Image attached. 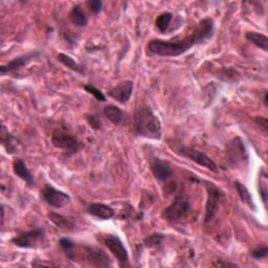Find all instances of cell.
Listing matches in <instances>:
<instances>
[{
  "mask_svg": "<svg viewBox=\"0 0 268 268\" xmlns=\"http://www.w3.org/2000/svg\"><path fill=\"white\" fill-rule=\"evenodd\" d=\"M227 153L229 155V159L234 161L235 165L239 161L242 162L243 160H247L248 158L246 150H245V147L240 137H236L230 141Z\"/></svg>",
  "mask_w": 268,
  "mask_h": 268,
  "instance_id": "4fadbf2b",
  "label": "cell"
},
{
  "mask_svg": "<svg viewBox=\"0 0 268 268\" xmlns=\"http://www.w3.org/2000/svg\"><path fill=\"white\" fill-rule=\"evenodd\" d=\"M151 172L155 179H157L160 182H165L169 180L173 176V168L168 161L162 159L155 158L151 163Z\"/></svg>",
  "mask_w": 268,
  "mask_h": 268,
  "instance_id": "7c38bea8",
  "label": "cell"
},
{
  "mask_svg": "<svg viewBox=\"0 0 268 268\" xmlns=\"http://www.w3.org/2000/svg\"><path fill=\"white\" fill-rule=\"evenodd\" d=\"M58 60L60 61L64 66H66L67 68H69V69L76 71L78 73H84L83 66L80 65L78 62L74 61V59L71 58L70 56L66 55V54H59L58 55Z\"/></svg>",
  "mask_w": 268,
  "mask_h": 268,
  "instance_id": "ffe728a7",
  "label": "cell"
},
{
  "mask_svg": "<svg viewBox=\"0 0 268 268\" xmlns=\"http://www.w3.org/2000/svg\"><path fill=\"white\" fill-rule=\"evenodd\" d=\"M59 244H60V246L65 252L72 250L74 246H76V243H74L72 240H70L69 238H62V239H60V241H59Z\"/></svg>",
  "mask_w": 268,
  "mask_h": 268,
  "instance_id": "4316f807",
  "label": "cell"
},
{
  "mask_svg": "<svg viewBox=\"0 0 268 268\" xmlns=\"http://www.w3.org/2000/svg\"><path fill=\"white\" fill-rule=\"evenodd\" d=\"M41 197L45 202L55 208H62L70 203V196L67 193L55 189L53 185L45 184L41 190Z\"/></svg>",
  "mask_w": 268,
  "mask_h": 268,
  "instance_id": "5b68a950",
  "label": "cell"
},
{
  "mask_svg": "<svg viewBox=\"0 0 268 268\" xmlns=\"http://www.w3.org/2000/svg\"><path fill=\"white\" fill-rule=\"evenodd\" d=\"M165 235L160 234V233H153L151 235H149L144 239V245L148 248H153L157 245H160L163 240H165Z\"/></svg>",
  "mask_w": 268,
  "mask_h": 268,
  "instance_id": "cb8c5ba5",
  "label": "cell"
},
{
  "mask_svg": "<svg viewBox=\"0 0 268 268\" xmlns=\"http://www.w3.org/2000/svg\"><path fill=\"white\" fill-rule=\"evenodd\" d=\"M234 184H235V188L238 192V195H239V197L241 198V200L243 201V202L246 203L251 208H256L254 200H252V197L250 195L249 191L247 190V188L245 187L243 183H241L239 181H236Z\"/></svg>",
  "mask_w": 268,
  "mask_h": 268,
  "instance_id": "44dd1931",
  "label": "cell"
},
{
  "mask_svg": "<svg viewBox=\"0 0 268 268\" xmlns=\"http://www.w3.org/2000/svg\"><path fill=\"white\" fill-rule=\"evenodd\" d=\"M13 171L14 173L16 174L20 179L23 180L29 188H34L35 187V179L34 176L31 173V171L28 170V168L26 167V165L24 163V161L17 158L13 161Z\"/></svg>",
  "mask_w": 268,
  "mask_h": 268,
  "instance_id": "5bb4252c",
  "label": "cell"
},
{
  "mask_svg": "<svg viewBox=\"0 0 268 268\" xmlns=\"http://www.w3.org/2000/svg\"><path fill=\"white\" fill-rule=\"evenodd\" d=\"M48 219L53 222L57 227L61 228V229L72 230L74 228V223L70 219L66 218L63 215H60L58 213H54V212L49 213Z\"/></svg>",
  "mask_w": 268,
  "mask_h": 268,
  "instance_id": "ac0fdd59",
  "label": "cell"
},
{
  "mask_svg": "<svg viewBox=\"0 0 268 268\" xmlns=\"http://www.w3.org/2000/svg\"><path fill=\"white\" fill-rule=\"evenodd\" d=\"M172 18H173V15L168 12L160 14L159 16L156 18L155 25L160 33H166L168 31V27L171 23V21H172Z\"/></svg>",
  "mask_w": 268,
  "mask_h": 268,
  "instance_id": "603a6c76",
  "label": "cell"
},
{
  "mask_svg": "<svg viewBox=\"0 0 268 268\" xmlns=\"http://www.w3.org/2000/svg\"><path fill=\"white\" fill-rule=\"evenodd\" d=\"M245 38L252 44H255L257 47L263 49L264 51L268 50V38L265 35L257 32H248L245 34Z\"/></svg>",
  "mask_w": 268,
  "mask_h": 268,
  "instance_id": "d6986e66",
  "label": "cell"
},
{
  "mask_svg": "<svg viewBox=\"0 0 268 268\" xmlns=\"http://www.w3.org/2000/svg\"><path fill=\"white\" fill-rule=\"evenodd\" d=\"M177 152H178V154H180V155L184 156V157L191 159L192 161L196 162L197 165L211 170L212 172H215V173L219 172V168L217 165H216L215 161L202 152H199V151L195 150V149L184 147V146H181L179 149H178Z\"/></svg>",
  "mask_w": 268,
  "mask_h": 268,
  "instance_id": "52a82bcc",
  "label": "cell"
},
{
  "mask_svg": "<svg viewBox=\"0 0 268 268\" xmlns=\"http://www.w3.org/2000/svg\"><path fill=\"white\" fill-rule=\"evenodd\" d=\"M104 115H105L108 120L114 124L115 126L122 124L124 120V112L121 108L114 105H108L104 108Z\"/></svg>",
  "mask_w": 268,
  "mask_h": 268,
  "instance_id": "e0dca14e",
  "label": "cell"
},
{
  "mask_svg": "<svg viewBox=\"0 0 268 268\" xmlns=\"http://www.w3.org/2000/svg\"><path fill=\"white\" fill-rule=\"evenodd\" d=\"M255 122L257 123V125H259L260 127L263 129V131L266 133L267 132V120L266 117H262V116H257L255 118Z\"/></svg>",
  "mask_w": 268,
  "mask_h": 268,
  "instance_id": "4dcf8cb0",
  "label": "cell"
},
{
  "mask_svg": "<svg viewBox=\"0 0 268 268\" xmlns=\"http://www.w3.org/2000/svg\"><path fill=\"white\" fill-rule=\"evenodd\" d=\"M1 140H2L3 146L6 149L7 153L12 154V153L16 152L17 145H16V143H14L15 138H14V136L12 135V134L6 130V128L4 127V126H2V128H1Z\"/></svg>",
  "mask_w": 268,
  "mask_h": 268,
  "instance_id": "7402d4cb",
  "label": "cell"
},
{
  "mask_svg": "<svg viewBox=\"0 0 268 268\" xmlns=\"http://www.w3.org/2000/svg\"><path fill=\"white\" fill-rule=\"evenodd\" d=\"M263 102L265 104V106H267V92L264 93V99H263Z\"/></svg>",
  "mask_w": 268,
  "mask_h": 268,
  "instance_id": "836d02e7",
  "label": "cell"
},
{
  "mask_svg": "<svg viewBox=\"0 0 268 268\" xmlns=\"http://www.w3.org/2000/svg\"><path fill=\"white\" fill-rule=\"evenodd\" d=\"M268 256V248L266 246L260 247L251 251V257L256 260H262L267 258Z\"/></svg>",
  "mask_w": 268,
  "mask_h": 268,
  "instance_id": "83f0119b",
  "label": "cell"
},
{
  "mask_svg": "<svg viewBox=\"0 0 268 268\" xmlns=\"http://www.w3.org/2000/svg\"><path fill=\"white\" fill-rule=\"evenodd\" d=\"M33 266H54L51 263H37L33 262Z\"/></svg>",
  "mask_w": 268,
  "mask_h": 268,
  "instance_id": "d6a6232c",
  "label": "cell"
},
{
  "mask_svg": "<svg viewBox=\"0 0 268 268\" xmlns=\"http://www.w3.org/2000/svg\"><path fill=\"white\" fill-rule=\"evenodd\" d=\"M133 126L137 136L150 139L161 138V123L151 108L147 106L137 108L133 114Z\"/></svg>",
  "mask_w": 268,
  "mask_h": 268,
  "instance_id": "7a4b0ae2",
  "label": "cell"
},
{
  "mask_svg": "<svg viewBox=\"0 0 268 268\" xmlns=\"http://www.w3.org/2000/svg\"><path fill=\"white\" fill-rule=\"evenodd\" d=\"M133 88L134 83L133 81L127 80V81H122L120 83L116 84L114 87H112L108 91V95L110 98L117 101L121 104L128 103L131 99L132 93H133Z\"/></svg>",
  "mask_w": 268,
  "mask_h": 268,
  "instance_id": "30bf717a",
  "label": "cell"
},
{
  "mask_svg": "<svg viewBox=\"0 0 268 268\" xmlns=\"http://www.w3.org/2000/svg\"><path fill=\"white\" fill-rule=\"evenodd\" d=\"M83 88L85 89V90L89 93V94H91L92 96H94V99L96 101H99V102H106V96L105 94H104L100 89L96 88L95 86L91 85V84H86L83 86Z\"/></svg>",
  "mask_w": 268,
  "mask_h": 268,
  "instance_id": "484cf974",
  "label": "cell"
},
{
  "mask_svg": "<svg viewBox=\"0 0 268 268\" xmlns=\"http://www.w3.org/2000/svg\"><path fill=\"white\" fill-rule=\"evenodd\" d=\"M191 210L190 201L183 197L181 194H178L174 201L171 203L162 213V217L169 222H176L182 219L188 215Z\"/></svg>",
  "mask_w": 268,
  "mask_h": 268,
  "instance_id": "277c9868",
  "label": "cell"
},
{
  "mask_svg": "<svg viewBox=\"0 0 268 268\" xmlns=\"http://www.w3.org/2000/svg\"><path fill=\"white\" fill-rule=\"evenodd\" d=\"M51 143L56 148L70 154L77 153L83 148V144L76 136L61 129L54 130L51 134Z\"/></svg>",
  "mask_w": 268,
  "mask_h": 268,
  "instance_id": "3957f363",
  "label": "cell"
},
{
  "mask_svg": "<svg viewBox=\"0 0 268 268\" xmlns=\"http://www.w3.org/2000/svg\"><path fill=\"white\" fill-rule=\"evenodd\" d=\"M104 243H105L106 247L109 249L111 254L115 257L121 267L129 266L128 251L120 238L114 235H108L105 238V240H104Z\"/></svg>",
  "mask_w": 268,
  "mask_h": 268,
  "instance_id": "ba28073f",
  "label": "cell"
},
{
  "mask_svg": "<svg viewBox=\"0 0 268 268\" xmlns=\"http://www.w3.org/2000/svg\"><path fill=\"white\" fill-rule=\"evenodd\" d=\"M206 192H207V200L205 204V214H204V224L211 222L218 211V206L220 200L223 197V193L218 187L212 182L206 183Z\"/></svg>",
  "mask_w": 268,
  "mask_h": 268,
  "instance_id": "8992f818",
  "label": "cell"
},
{
  "mask_svg": "<svg viewBox=\"0 0 268 268\" xmlns=\"http://www.w3.org/2000/svg\"><path fill=\"white\" fill-rule=\"evenodd\" d=\"M213 266L216 267H235L238 266L235 263H230V262H222V260H217V261H215L213 263Z\"/></svg>",
  "mask_w": 268,
  "mask_h": 268,
  "instance_id": "1f68e13d",
  "label": "cell"
},
{
  "mask_svg": "<svg viewBox=\"0 0 268 268\" xmlns=\"http://www.w3.org/2000/svg\"><path fill=\"white\" fill-rule=\"evenodd\" d=\"M38 56L39 53L37 50L29 51L27 54L18 56L16 58H14L9 63H6L5 65H2L0 67V72H1V74H5L9 72H13L15 70H18L23 66L27 65L31 61H33L34 59H36Z\"/></svg>",
  "mask_w": 268,
  "mask_h": 268,
  "instance_id": "8fae6325",
  "label": "cell"
},
{
  "mask_svg": "<svg viewBox=\"0 0 268 268\" xmlns=\"http://www.w3.org/2000/svg\"><path fill=\"white\" fill-rule=\"evenodd\" d=\"M69 18L72 23L78 27H85L88 24V18L86 14L79 4L72 7L69 14Z\"/></svg>",
  "mask_w": 268,
  "mask_h": 268,
  "instance_id": "2e32d148",
  "label": "cell"
},
{
  "mask_svg": "<svg viewBox=\"0 0 268 268\" xmlns=\"http://www.w3.org/2000/svg\"><path fill=\"white\" fill-rule=\"evenodd\" d=\"M87 213L102 220L112 219L115 215L114 210L111 206L104 203H92L87 207Z\"/></svg>",
  "mask_w": 268,
  "mask_h": 268,
  "instance_id": "9a60e30c",
  "label": "cell"
},
{
  "mask_svg": "<svg viewBox=\"0 0 268 268\" xmlns=\"http://www.w3.org/2000/svg\"><path fill=\"white\" fill-rule=\"evenodd\" d=\"M89 9L93 13V14H99L102 9H103V2L100 1V0H89L87 2Z\"/></svg>",
  "mask_w": 268,
  "mask_h": 268,
  "instance_id": "f1b7e54d",
  "label": "cell"
},
{
  "mask_svg": "<svg viewBox=\"0 0 268 268\" xmlns=\"http://www.w3.org/2000/svg\"><path fill=\"white\" fill-rule=\"evenodd\" d=\"M259 193L262 198L265 207L267 206V176L265 171L263 170L261 175H260V182H259Z\"/></svg>",
  "mask_w": 268,
  "mask_h": 268,
  "instance_id": "d4e9b609",
  "label": "cell"
},
{
  "mask_svg": "<svg viewBox=\"0 0 268 268\" xmlns=\"http://www.w3.org/2000/svg\"><path fill=\"white\" fill-rule=\"evenodd\" d=\"M44 236H45V230L42 227H38L16 235L12 239V243L21 248H33L37 242L43 239Z\"/></svg>",
  "mask_w": 268,
  "mask_h": 268,
  "instance_id": "9c48e42d",
  "label": "cell"
},
{
  "mask_svg": "<svg viewBox=\"0 0 268 268\" xmlns=\"http://www.w3.org/2000/svg\"><path fill=\"white\" fill-rule=\"evenodd\" d=\"M87 122H88L89 125H90V127L92 129L99 130L101 128V122H100L99 118L96 116H94V115H88L87 116Z\"/></svg>",
  "mask_w": 268,
  "mask_h": 268,
  "instance_id": "f546056e",
  "label": "cell"
},
{
  "mask_svg": "<svg viewBox=\"0 0 268 268\" xmlns=\"http://www.w3.org/2000/svg\"><path fill=\"white\" fill-rule=\"evenodd\" d=\"M214 20L210 17L198 22L189 36L175 40L153 39L149 41L147 50L149 54L159 57H178L187 53L192 47L210 39L214 34Z\"/></svg>",
  "mask_w": 268,
  "mask_h": 268,
  "instance_id": "6da1fadb",
  "label": "cell"
}]
</instances>
